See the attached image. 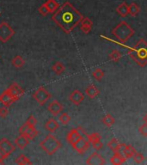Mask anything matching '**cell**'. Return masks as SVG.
<instances>
[{
  "mask_svg": "<svg viewBox=\"0 0 147 165\" xmlns=\"http://www.w3.org/2000/svg\"><path fill=\"white\" fill-rule=\"evenodd\" d=\"M83 16L70 2L62 4L52 16V20L66 34L71 33L82 21Z\"/></svg>",
  "mask_w": 147,
  "mask_h": 165,
  "instance_id": "obj_1",
  "label": "cell"
},
{
  "mask_svg": "<svg viewBox=\"0 0 147 165\" xmlns=\"http://www.w3.org/2000/svg\"><path fill=\"white\" fill-rule=\"evenodd\" d=\"M130 58L140 67L147 65V41L145 40L140 39L134 47L128 50Z\"/></svg>",
  "mask_w": 147,
  "mask_h": 165,
  "instance_id": "obj_2",
  "label": "cell"
},
{
  "mask_svg": "<svg viewBox=\"0 0 147 165\" xmlns=\"http://www.w3.org/2000/svg\"><path fill=\"white\" fill-rule=\"evenodd\" d=\"M111 33L120 41L126 42L134 35V30L126 21H121L112 29Z\"/></svg>",
  "mask_w": 147,
  "mask_h": 165,
  "instance_id": "obj_3",
  "label": "cell"
},
{
  "mask_svg": "<svg viewBox=\"0 0 147 165\" xmlns=\"http://www.w3.org/2000/svg\"><path fill=\"white\" fill-rule=\"evenodd\" d=\"M40 147L47 155L53 156V155L59 150L61 147V143L56 137L53 134H48L40 143Z\"/></svg>",
  "mask_w": 147,
  "mask_h": 165,
  "instance_id": "obj_4",
  "label": "cell"
},
{
  "mask_svg": "<svg viewBox=\"0 0 147 165\" xmlns=\"http://www.w3.org/2000/svg\"><path fill=\"white\" fill-rule=\"evenodd\" d=\"M15 31L6 22H2L0 24V41L3 43L7 42L12 36L14 35Z\"/></svg>",
  "mask_w": 147,
  "mask_h": 165,
  "instance_id": "obj_5",
  "label": "cell"
},
{
  "mask_svg": "<svg viewBox=\"0 0 147 165\" xmlns=\"http://www.w3.org/2000/svg\"><path fill=\"white\" fill-rule=\"evenodd\" d=\"M51 94L44 87H39L35 93L33 94V98L40 105H44L51 98Z\"/></svg>",
  "mask_w": 147,
  "mask_h": 165,
  "instance_id": "obj_6",
  "label": "cell"
},
{
  "mask_svg": "<svg viewBox=\"0 0 147 165\" xmlns=\"http://www.w3.org/2000/svg\"><path fill=\"white\" fill-rule=\"evenodd\" d=\"M19 133L25 135V136L29 138V140H31L34 139L38 135V130L36 129L35 126H29L27 122H25V123L20 127Z\"/></svg>",
  "mask_w": 147,
  "mask_h": 165,
  "instance_id": "obj_7",
  "label": "cell"
},
{
  "mask_svg": "<svg viewBox=\"0 0 147 165\" xmlns=\"http://www.w3.org/2000/svg\"><path fill=\"white\" fill-rule=\"evenodd\" d=\"M90 141L86 139L81 138L78 139L75 144H72V147L77 152H78L79 154H83L85 151L90 148Z\"/></svg>",
  "mask_w": 147,
  "mask_h": 165,
  "instance_id": "obj_8",
  "label": "cell"
},
{
  "mask_svg": "<svg viewBox=\"0 0 147 165\" xmlns=\"http://www.w3.org/2000/svg\"><path fill=\"white\" fill-rule=\"evenodd\" d=\"M7 90H9V92L11 93V96L14 97L16 101L19 100V99L24 95V90H23V89H22V87L20 86L18 83H17V82L11 83Z\"/></svg>",
  "mask_w": 147,
  "mask_h": 165,
  "instance_id": "obj_9",
  "label": "cell"
},
{
  "mask_svg": "<svg viewBox=\"0 0 147 165\" xmlns=\"http://www.w3.org/2000/svg\"><path fill=\"white\" fill-rule=\"evenodd\" d=\"M86 164L88 165H103L105 164L104 158L98 152H93L87 158Z\"/></svg>",
  "mask_w": 147,
  "mask_h": 165,
  "instance_id": "obj_10",
  "label": "cell"
},
{
  "mask_svg": "<svg viewBox=\"0 0 147 165\" xmlns=\"http://www.w3.org/2000/svg\"><path fill=\"white\" fill-rule=\"evenodd\" d=\"M47 109L54 116H57L63 110V106L59 101L54 100L49 103L48 107H47Z\"/></svg>",
  "mask_w": 147,
  "mask_h": 165,
  "instance_id": "obj_11",
  "label": "cell"
},
{
  "mask_svg": "<svg viewBox=\"0 0 147 165\" xmlns=\"http://www.w3.org/2000/svg\"><path fill=\"white\" fill-rule=\"evenodd\" d=\"M0 101L2 102V104L5 107H10L13 102L16 101L15 98L11 95L9 92V90L6 89L3 93L0 95Z\"/></svg>",
  "mask_w": 147,
  "mask_h": 165,
  "instance_id": "obj_12",
  "label": "cell"
},
{
  "mask_svg": "<svg viewBox=\"0 0 147 165\" xmlns=\"http://www.w3.org/2000/svg\"><path fill=\"white\" fill-rule=\"evenodd\" d=\"M69 100L71 101L73 104L79 105L84 100V96H83V94L81 91H79L78 90H75L70 94Z\"/></svg>",
  "mask_w": 147,
  "mask_h": 165,
  "instance_id": "obj_13",
  "label": "cell"
},
{
  "mask_svg": "<svg viewBox=\"0 0 147 165\" xmlns=\"http://www.w3.org/2000/svg\"><path fill=\"white\" fill-rule=\"evenodd\" d=\"M81 139V136H80V134H79L77 128H72V130H70L69 131V133H67V135H66V140H67V142H68L70 144H75L77 141L78 139Z\"/></svg>",
  "mask_w": 147,
  "mask_h": 165,
  "instance_id": "obj_14",
  "label": "cell"
},
{
  "mask_svg": "<svg viewBox=\"0 0 147 165\" xmlns=\"http://www.w3.org/2000/svg\"><path fill=\"white\" fill-rule=\"evenodd\" d=\"M29 139L23 134H20L19 136L16 138L15 139V144L17 146L19 149L23 150L25 149L27 145H29Z\"/></svg>",
  "mask_w": 147,
  "mask_h": 165,
  "instance_id": "obj_15",
  "label": "cell"
},
{
  "mask_svg": "<svg viewBox=\"0 0 147 165\" xmlns=\"http://www.w3.org/2000/svg\"><path fill=\"white\" fill-rule=\"evenodd\" d=\"M0 147L2 148L9 156L15 151V145H13L12 144L5 138H3L2 139L0 140Z\"/></svg>",
  "mask_w": 147,
  "mask_h": 165,
  "instance_id": "obj_16",
  "label": "cell"
},
{
  "mask_svg": "<svg viewBox=\"0 0 147 165\" xmlns=\"http://www.w3.org/2000/svg\"><path fill=\"white\" fill-rule=\"evenodd\" d=\"M93 22L89 17H83L82 21L80 22V29L84 34H89L92 29Z\"/></svg>",
  "mask_w": 147,
  "mask_h": 165,
  "instance_id": "obj_17",
  "label": "cell"
},
{
  "mask_svg": "<svg viewBox=\"0 0 147 165\" xmlns=\"http://www.w3.org/2000/svg\"><path fill=\"white\" fill-rule=\"evenodd\" d=\"M127 158H126L125 156L120 154L118 152H114L113 157L110 158V163L114 165H121L125 163Z\"/></svg>",
  "mask_w": 147,
  "mask_h": 165,
  "instance_id": "obj_18",
  "label": "cell"
},
{
  "mask_svg": "<svg viewBox=\"0 0 147 165\" xmlns=\"http://www.w3.org/2000/svg\"><path fill=\"white\" fill-rule=\"evenodd\" d=\"M116 12L121 17H126L127 15L129 14V5L126 2H122L121 4L116 8Z\"/></svg>",
  "mask_w": 147,
  "mask_h": 165,
  "instance_id": "obj_19",
  "label": "cell"
},
{
  "mask_svg": "<svg viewBox=\"0 0 147 165\" xmlns=\"http://www.w3.org/2000/svg\"><path fill=\"white\" fill-rule=\"evenodd\" d=\"M59 123H58L57 120L54 118L49 119V120L46 122V124H45V128H46L47 131H49L50 133L55 132L56 130L59 129Z\"/></svg>",
  "mask_w": 147,
  "mask_h": 165,
  "instance_id": "obj_20",
  "label": "cell"
},
{
  "mask_svg": "<svg viewBox=\"0 0 147 165\" xmlns=\"http://www.w3.org/2000/svg\"><path fill=\"white\" fill-rule=\"evenodd\" d=\"M85 94H86L88 97H90V98H95L97 96H99V94H100V90H98L97 88L96 85H94V84H89L87 88L85 89Z\"/></svg>",
  "mask_w": 147,
  "mask_h": 165,
  "instance_id": "obj_21",
  "label": "cell"
},
{
  "mask_svg": "<svg viewBox=\"0 0 147 165\" xmlns=\"http://www.w3.org/2000/svg\"><path fill=\"white\" fill-rule=\"evenodd\" d=\"M45 4L47 5V9L50 13H54L59 8V4L56 0H47Z\"/></svg>",
  "mask_w": 147,
  "mask_h": 165,
  "instance_id": "obj_22",
  "label": "cell"
},
{
  "mask_svg": "<svg viewBox=\"0 0 147 165\" xmlns=\"http://www.w3.org/2000/svg\"><path fill=\"white\" fill-rule=\"evenodd\" d=\"M52 70L54 71V72L56 75H61L63 72H65V67L61 62L58 61L56 63H54V65L52 66Z\"/></svg>",
  "mask_w": 147,
  "mask_h": 165,
  "instance_id": "obj_23",
  "label": "cell"
},
{
  "mask_svg": "<svg viewBox=\"0 0 147 165\" xmlns=\"http://www.w3.org/2000/svg\"><path fill=\"white\" fill-rule=\"evenodd\" d=\"M102 122L103 123L104 126H108V127H111L114 124H115V119L111 115H104L102 119Z\"/></svg>",
  "mask_w": 147,
  "mask_h": 165,
  "instance_id": "obj_24",
  "label": "cell"
},
{
  "mask_svg": "<svg viewBox=\"0 0 147 165\" xmlns=\"http://www.w3.org/2000/svg\"><path fill=\"white\" fill-rule=\"evenodd\" d=\"M15 163L18 165H27V164H32V162L29 160V158H27L25 155L21 154L16 158Z\"/></svg>",
  "mask_w": 147,
  "mask_h": 165,
  "instance_id": "obj_25",
  "label": "cell"
},
{
  "mask_svg": "<svg viewBox=\"0 0 147 165\" xmlns=\"http://www.w3.org/2000/svg\"><path fill=\"white\" fill-rule=\"evenodd\" d=\"M108 57L110 59V60L113 61V62H119V61L122 58V54L121 53L118 51L117 49H114L112 51L111 53L109 54Z\"/></svg>",
  "mask_w": 147,
  "mask_h": 165,
  "instance_id": "obj_26",
  "label": "cell"
},
{
  "mask_svg": "<svg viewBox=\"0 0 147 165\" xmlns=\"http://www.w3.org/2000/svg\"><path fill=\"white\" fill-rule=\"evenodd\" d=\"M136 152V149L133 147V145H131V144H126V146L125 148V151H124V156H125L126 158H133Z\"/></svg>",
  "mask_w": 147,
  "mask_h": 165,
  "instance_id": "obj_27",
  "label": "cell"
},
{
  "mask_svg": "<svg viewBox=\"0 0 147 165\" xmlns=\"http://www.w3.org/2000/svg\"><path fill=\"white\" fill-rule=\"evenodd\" d=\"M11 63H12V65H14L15 67H17V68H21V67H22L23 65L25 64V60H24L20 55H17V56H15V57L13 58Z\"/></svg>",
  "mask_w": 147,
  "mask_h": 165,
  "instance_id": "obj_28",
  "label": "cell"
},
{
  "mask_svg": "<svg viewBox=\"0 0 147 165\" xmlns=\"http://www.w3.org/2000/svg\"><path fill=\"white\" fill-rule=\"evenodd\" d=\"M140 7L136 3H131L129 4V14L132 16H137L140 14Z\"/></svg>",
  "mask_w": 147,
  "mask_h": 165,
  "instance_id": "obj_29",
  "label": "cell"
},
{
  "mask_svg": "<svg viewBox=\"0 0 147 165\" xmlns=\"http://www.w3.org/2000/svg\"><path fill=\"white\" fill-rule=\"evenodd\" d=\"M107 145H108V147L113 152H115V151H117V150H118L119 145H120V142H119L117 139L114 138V139H112L108 142Z\"/></svg>",
  "mask_w": 147,
  "mask_h": 165,
  "instance_id": "obj_30",
  "label": "cell"
},
{
  "mask_svg": "<svg viewBox=\"0 0 147 165\" xmlns=\"http://www.w3.org/2000/svg\"><path fill=\"white\" fill-rule=\"evenodd\" d=\"M92 76L94 77V78L97 80V81H101L102 78L104 77V72L103 71L101 68H97L94 70V72H92Z\"/></svg>",
  "mask_w": 147,
  "mask_h": 165,
  "instance_id": "obj_31",
  "label": "cell"
},
{
  "mask_svg": "<svg viewBox=\"0 0 147 165\" xmlns=\"http://www.w3.org/2000/svg\"><path fill=\"white\" fill-rule=\"evenodd\" d=\"M59 120L61 124L66 125V124H68L70 120H71V116H70L67 113H62V114L59 115Z\"/></svg>",
  "mask_w": 147,
  "mask_h": 165,
  "instance_id": "obj_32",
  "label": "cell"
},
{
  "mask_svg": "<svg viewBox=\"0 0 147 165\" xmlns=\"http://www.w3.org/2000/svg\"><path fill=\"white\" fill-rule=\"evenodd\" d=\"M101 139H102V137L98 133H93L88 134V138H87V139L90 141V144L96 142V141H98V140H101Z\"/></svg>",
  "mask_w": 147,
  "mask_h": 165,
  "instance_id": "obj_33",
  "label": "cell"
},
{
  "mask_svg": "<svg viewBox=\"0 0 147 165\" xmlns=\"http://www.w3.org/2000/svg\"><path fill=\"white\" fill-rule=\"evenodd\" d=\"M133 158V160H134V162H135L136 163H141L144 162V160H145L144 155L142 154V153H140V152H136Z\"/></svg>",
  "mask_w": 147,
  "mask_h": 165,
  "instance_id": "obj_34",
  "label": "cell"
},
{
  "mask_svg": "<svg viewBox=\"0 0 147 165\" xmlns=\"http://www.w3.org/2000/svg\"><path fill=\"white\" fill-rule=\"evenodd\" d=\"M38 11H39L40 14L41 15V16H47V14L50 13L49 11H48V9H47V5L45 4V3H44L43 4H41V5L38 8Z\"/></svg>",
  "mask_w": 147,
  "mask_h": 165,
  "instance_id": "obj_35",
  "label": "cell"
},
{
  "mask_svg": "<svg viewBox=\"0 0 147 165\" xmlns=\"http://www.w3.org/2000/svg\"><path fill=\"white\" fill-rule=\"evenodd\" d=\"M139 132L144 137H147V124L144 123L143 125H141L139 128Z\"/></svg>",
  "mask_w": 147,
  "mask_h": 165,
  "instance_id": "obj_36",
  "label": "cell"
},
{
  "mask_svg": "<svg viewBox=\"0 0 147 165\" xmlns=\"http://www.w3.org/2000/svg\"><path fill=\"white\" fill-rule=\"evenodd\" d=\"M91 144H92V146H93V148L96 150V151H100V150H102V147H103V144L101 142V140L93 142Z\"/></svg>",
  "mask_w": 147,
  "mask_h": 165,
  "instance_id": "obj_37",
  "label": "cell"
},
{
  "mask_svg": "<svg viewBox=\"0 0 147 165\" xmlns=\"http://www.w3.org/2000/svg\"><path fill=\"white\" fill-rule=\"evenodd\" d=\"M27 123L29 124V126H36V125L37 124V119L34 116V115H30L29 117V119L27 120Z\"/></svg>",
  "mask_w": 147,
  "mask_h": 165,
  "instance_id": "obj_38",
  "label": "cell"
},
{
  "mask_svg": "<svg viewBox=\"0 0 147 165\" xmlns=\"http://www.w3.org/2000/svg\"><path fill=\"white\" fill-rule=\"evenodd\" d=\"M9 115V110H8V107H1L0 108V116L2 117V118H4V117H6L7 115Z\"/></svg>",
  "mask_w": 147,
  "mask_h": 165,
  "instance_id": "obj_39",
  "label": "cell"
},
{
  "mask_svg": "<svg viewBox=\"0 0 147 165\" xmlns=\"http://www.w3.org/2000/svg\"><path fill=\"white\" fill-rule=\"evenodd\" d=\"M77 129L78 131V133L79 134H80L81 138H83V139H87V138H88V133L85 132V130L83 129L82 126H78Z\"/></svg>",
  "mask_w": 147,
  "mask_h": 165,
  "instance_id": "obj_40",
  "label": "cell"
},
{
  "mask_svg": "<svg viewBox=\"0 0 147 165\" xmlns=\"http://www.w3.org/2000/svg\"><path fill=\"white\" fill-rule=\"evenodd\" d=\"M143 120H144V121H145V123H146L147 124V114L144 116Z\"/></svg>",
  "mask_w": 147,
  "mask_h": 165,
  "instance_id": "obj_41",
  "label": "cell"
},
{
  "mask_svg": "<svg viewBox=\"0 0 147 165\" xmlns=\"http://www.w3.org/2000/svg\"><path fill=\"white\" fill-rule=\"evenodd\" d=\"M0 164H4V161L2 159H0Z\"/></svg>",
  "mask_w": 147,
  "mask_h": 165,
  "instance_id": "obj_42",
  "label": "cell"
},
{
  "mask_svg": "<svg viewBox=\"0 0 147 165\" xmlns=\"http://www.w3.org/2000/svg\"><path fill=\"white\" fill-rule=\"evenodd\" d=\"M0 15H1V13H0Z\"/></svg>",
  "mask_w": 147,
  "mask_h": 165,
  "instance_id": "obj_43",
  "label": "cell"
}]
</instances>
